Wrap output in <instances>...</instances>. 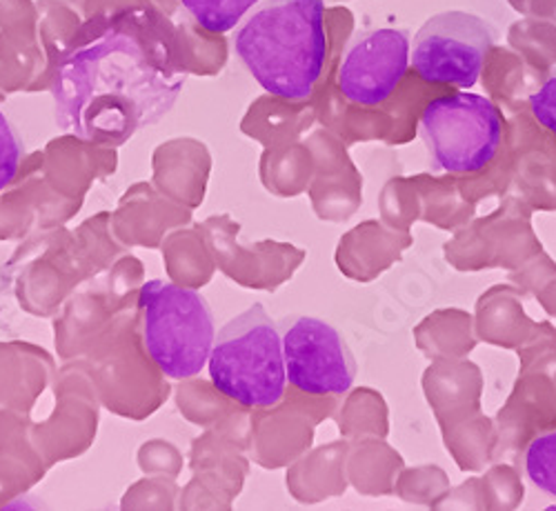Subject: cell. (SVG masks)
I'll return each instance as SVG.
<instances>
[{"label": "cell", "mask_w": 556, "mask_h": 511, "mask_svg": "<svg viewBox=\"0 0 556 511\" xmlns=\"http://www.w3.org/2000/svg\"><path fill=\"white\" fill-rule=\"evenodd\" d=\"M412 42L407 29L383 27L358 36L343 56L339 89L345 101L361 107L386 103L409 67Z\"/></svg>", "instance_id": "8"}, {"label": "cell", "mask_w": 556, "mask_h": 511, "mask_svg": "<svg viewBox=\"0 0 556 511\" xmlns=\"http://www.w3.org/2000/svg\"><path fill=\"white\" fill-rule=\"evenodd\" d=\"M494 27L470 12H441L416 31L409 63L421 80L470 89L494 48Z\"/></svg>", "instance_id": "6"}, {"label": "cell", "mask_w": 556, "mask_h": 511, "mask_svg": "<svg viewBox=\"0 0 556 511\" xmlns=\"http://www.w3.org/2000/svg\"><path fill=\"white\" fill-rule=\"evenodd\" d=\"M532 116L556 138V69L549 72L539 91L530 97Z\"/></svg>", "instance_id": "12"}, {"label": "cell", "mask_w": 556, "mask_h": 511, "mask_svg": "<svg viewBox=\"0 0 556 511\" xmlns=\"http://www.w3.org/2000/svg\"><path fill=\"white\" fill-rule=\"evenodd\" d=\"M235 50L271 97L307 101L326 67L323 0H267L237 31Z\"/></svg>", "instance_id": "2"}, {"label": "cell", "mask_w": 556, "mask_h": 511, "mask_svg": "<svg viewBox=\"0 0 556 511\" xmlns=\"http://www.w3.org/2000/svg\"><path fill=\"white\" fill-rule=\"evenodd\" d=\"M23 161V141L10 118L0 112V192L16 178Z\"/></svg>", "instance_id": "11"}, {"label": "cell", "mask_w": 556, "mask_h": 511, "mask_svg": "<svg viewBox=\"0 0 556 511\" xmlns=\"http://www.w3.org/2000/svg\"><path fill=\"white\" fill-rule=\"evenodd\" d=\"M185 80L167 25L150 10L121 12L59 63L56 123L80 141L118 148L174 107Z\"/></svg>", "instance_id": "1"}, {"label": "cell", "mask_w": 556, "mask_h": 511, "mask_svg": "<svg viewBox=\"0 0 556 511\" xmlns=\"http://www.w3.org/2000/svg\"><path fill=\"white\" fill-rule=\"evenodd\" d=\"M207 362L214 387L243 407H274L286 394L283 334L263 305L225 324Z\"/></svg>", "instance_id": "3"}, {"label": "cell", "mask_w": 556, "mask_h": 511, "mask_svg": "<svg viewBox=\"0 0 556 511\" xmlns=\"http://www.w3.org/2000/svg\"><path fill=\"white\" fill-rule=\"evenodd\" d=\"M286 371L292 387L309 396H343L356 379V360L330 322L301 316L283 332Z\"/></svg>", "instance_id": "7"}, {"label": "cell", "mask_w": 556, "mask_h": 511, "mask_svg": "<svg viewBox=\"0 0 556 511\" xmlns=\"http://www.w3.org/2000/svg\"><path fill=\"white\" fill-rule=\"evenodd\" d=\"M526 474L536 489L556 498V430L539 434L528 445Z\"/></svg>", "instance_id": "10"}, {"label": "cell", "mask_w": 556, "mask_h": 511, "mask_svg": "<svg viewBox=\"0 0 556 511\" xmlns=\"http://www.w3.org/2000/svg\"><path fill=\"white\" fill-rule=\"evenodd\" d=\"M148 354L169 379L201 374L214 347V318L207 301L188 288L150 281L141 288Z\"/></svg>", "instance_id": "4"}, {"label": "cell", "mask_w": 556, "mask_h": 511, "mask_svg": "<svg viewBox=\"0 0 556 511\" xmlns=\"http://www.w3.org/2000/svg\"><path fill=\"white\" fill-rule=\"evenodd\" d=\"M421 136L437 169L477 174L501 148L503 116L485 97L456 91L424 110Z\"/></svg>", "instance_id": "5"}, {"label": "cell", "mask_w": 556, "mask_h": 511, "mask_svg": "<svg viewBox=\"0 0 556 511\" xmlns=\"http://www.w3.org/2000/svg\"><path fill=\"white\" fill-rule=\"evenodd\" d=\"M258 3L261 0H180L185 12L210 34L231 31Z\"/></svg>", "instance_id": "9"}]
</instances>
